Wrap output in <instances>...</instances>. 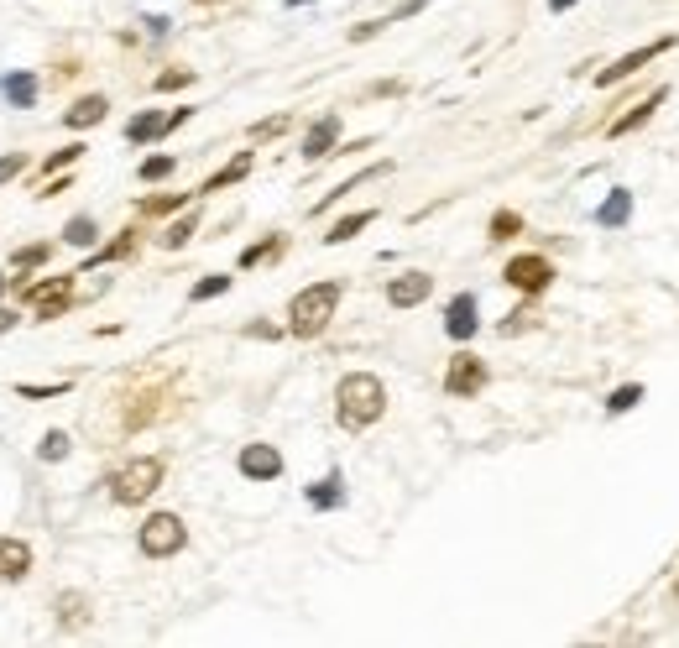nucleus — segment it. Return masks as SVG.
<instances>
[{"label":"nucleus","instance_id":"c9c22d12","mask_svg":"<svg viewBox=\"0 0 679 648\" xmlns=\"http://www.w3.org/2000/svg\"><path fill=\"white\" fill-rule=\"evenodd\" d=\"M178 168V157H147L142 162V183H162V178H173Z\"/></svg>","mask_w":679,"mask_h":648},{"label":"nucleus","instance_id":"a211bd4d","mask_svg":"<svg viewBox=\"0 0 679 648\" xmlns=\"http://www.w3.org/2000/svg\"><path fill=\"white\" fill-rule=\"evenodd\" d=\"M0 95H6L16 110H32V105H37V79L27 74V68H16V74L0 79Z\"/></svg>","mask_w":679,"mask_h":648},{"label":"nucleus","instance_id":"b1692460","mask_svg":"<svg viewBox=\"0 0 679 648\" xmlns=\"http://www.w3.org/2000/svg\"><path fill=\"white\" fill-rule=\"evenodd\" d=\"M371 220H377V210H356V215L335 220V225H330V236H324V241H330V246H345L350 236H361V230H366Z\"/></svg>","mask_w":679,"mask_h":648},{"label":"nucleus","instance_id":"6e6552de","mask_svg":"<svg viewBox=\"0 0 679 648\" xmlns=\"http://www.w3.org/2000/svg\"><path fill=\"white\" fill-rule=\"evenodd\" d=\"M486 361L476 356V351H455L450 356V366H444V392L450 398H476V392L486 387Z\"/></svg>","mask_w":679,"mask_h":648},{"label":"nucleus","instance_id":"393cba45","mask_svg":"<svg viewBox=\"0 0 679 648\" xmlns=\"http://www.w3.org/2000/svg\"><path fill=\"white\" fill-rule=\"evenodd\" d=\"M627 220H632V194H627V189H617V194L596 210V225L612 230V225H627Z\"/></svg>","mask_w":679,"mask_h":648},{"label":"nucleus","instance_id":"dca6fc26","mask_svg":"<svg viewBox=\"0 0 679 648\" xmlns=\"http://www.w3.org/2000/svg\"><path fill=\"white\" fill-rule=\"evenodd\" d=\"M136 241H142V230L136 225H126V230H115V241H105V246H95L84 257V267H105V262H126L131 251H136Z\"/></svg>","mask_w":679,"mask_h":648},{"label":"nucleus","instance_id":"f704fd0d","mask_svg":"<svg viewBox=\"0 0 679 648\" xmlns=\"http://www.w3.org/2000/svg\"><path fill=\"white\" fill-rule=\"evenodd\" d=\"M84 152H89L84 142H68V147H58V152H53L48 162H42V173H58V168H74V162H79Z\"/></svg>","mask_w":679,"mask_h":648},{"label":"nucleus","instance_id":"2f4dec72","mask_svg":"<svg viewBox=\"0 0 679 648\" xmlns=\"http://www.w3.org/2000/svg\"><path fill=\"white\" fill-rule=\"evenodd\" d=\"M183 199H189V194H152V199L136 204V210H142V220H152V215H173V210H183Z\"/></svg>","mask_w":679,"mask_h":648},{"label":"nucleus","instance_id":"49530a36","mask_svg":"<svg viewBox=\"0 0 679 648\" xmlns=\"http://www.w3.org/2000/svg\"><path fill=\"white\" fill-rule=\"evenodd\" d=\"M0 293H6V277H0Z\"/></svg>","mask_w":679,"mask_h":648},{"label":"nucleus","instance_id":"2eb2a0df","mask_svg":"<svg viewBox=\"0 0 679 648\" xmlns=\"http://www.w3.org/2000/svg\"><path fill=\"white\" fill-rule=\"evenodd\" d=\"M105 115H110V100H105V95H79L74 105L63 110V126H68V131H89V126H100Z\"/></svg>","mask_w":679,"mask_h":648},{"label":"nucleus","instance_id":"4be33fe9","mask_svg":"<svg viewBox=\"0 0 679 648\" xmlns=\"http://www.w3.org/2000/svg\"><path fill=\"white\" fill-rule=\"evenodd\" d=\"M288 251V241L283 236H267V241H256V246H246L241 251V272H251V267H262V262H277Z\"/></svg>","mask_w":679,"mask_h":648},{"label":"nucleus","instance_id":"f8f14e48","mask_svg":"<svg viewBox=\"0 0 679 648\" xmlns=\"http://www.w3.org/2000/svg\"><path fill=\"white\" fill-rule=\"evenodd\" d=\"M429 293H434L429 272H403V277H392V283H387V304L392 309H418Z\"/></svg>","mask_w":679,"mask_h":648},{"label":"nucleus","instance_id":"a19ab883","mask_svg":"<svg viewBox=\"0 0 679 648\" xmlns=\"http://www.w3.org/2000/svg\"><path fill=\"white\" fill-rule=\"evenodd\" d=\"M246 335H256V340H277V335H283V330H277V324H251Z\"/></svg>","mask_w":679,"mask_h":648},{"label":"nucleus","instance_id":"9d476101","mask_svg":"<svg viewBox=\"0 0 679 648\" xmlns=\"http://www.w3.org/2000/svg\"><path fill=\"white\" fill-rule=\"evenodd\" d=\"M236 466H241L246 481H277L283 476V450L277 445H241Z\"/></svg>","mask_w":679,"mask_h":648},{"label":"nucleus","instance_id":"f257e3e1","mask_svg":"<svg viewBox=\"0 0 679 648\" xmlns=\"http://www.w3.org/2000/svg\"><path fill=\"white\" fill-rule=\"evenodd\" d=\"M382 413H387L382 377H371V372L340 377V387H335V419H340V429H371Z\"/></svg>","mask_w":679,"mask_h":648},{"label":"nucleus","instance_id":"0eeeda50","mask_svg":"<svg viewBox=\"0 0 679 648\" xmlns=\"http://www.w3.org/2000/svg\"><path fill=\"white\" fill-rule=\"evenodd\" d=\"M669 48H679V37H659V42H643V48H632V53H622L617 63H606L601 74H596V89H612V84H622V79H632L638 68H648V63H659Z\"/></svg>","mask_w":679,"mask_h":648},{"label":"nucleus","instance_id":"1a4fd4ad","mask_svg":"<svg viewBox=\"0 0 679 648\" xmlns=\"http://www.w3.org/2000/svg\"><path fill=\"white\" fill-rule=\"evenodd\" d=\"M481 330V298L476 293H455L450 309H444V335L450 340H476Z\"/></svg>","mask_w":679,"mask_h":648},{"label":"nucleus","instance_id":"c756f323","mask_svg":"<svg viewBox=\"0 0 679 648\" xmlns=\"http://www.w3.org/2000/svg\"><path fill=\"white\" fill-rule=\"evenodd\" d=\"M220 293H230V277L225 272H209V277H199V283L189 288L194 304H209V298H220Z\"/></svg>","mask_w":679,"mask_h":648},{"label":"nucleus","instance_id":"58836bf2","mask_svg":"<svg viewBox=\"0 0 679 648\" xmlns=\"http://www.w3.org/2000/svg\"><path fill=\"white\" fill-rule=\"evenodd\" d=\"M16 392H21V398H58V392H68V382H53V387H37V382H21Z\"/></svg>","mask_w":679,"mask_h":648},{"label":"nucleus","instance_id":"7c9ffc66","mask_svg":"<svg viewBox=\"0 0 679 648\" xmlns=\"http://www.w3.org/2000/svg\"><path fill=\"white\" fill-rule=\"evenodd\" d=\"M48 257H53V246H48V241H37V246H21L16 257H11V267H16V277H21V272H32V267H42V262H48Z\"/></svg>","mask_w":679,"mask_h":648},{"label":"nucleus","instance_id":"ddd939ff","mask_svg":"<svg viewBox=\"0 0 679 648\" xmlns=\"http://www.w3.org/2000/svg\"><path fill=\"white\" fill-rule=\"evenodd\" d=\"M27 575H32V544L0 534V581H27Z\"/></svg>","mask_w":679,"mask_h":648},{"label":"nucleus","instance_id":"20e7f679","mask_svg":"<svg viewBox=\"0 0 679 648\" xmlns=\"http://www.w3.org/2000/svg\"><path fill=\"white\" fill-rule=\"evenodd\" d=\"M136 544H142L147 560H173V554H183V544H189V528H183L178 513H152V518H142Z\"/></svg>","mask_w":679,"mask_h":648},{"label":"nucleus","instance_id":"c03bdc74","mask_svg":"<svg viewBox=\"0 0 679 648\" xmlns=\"http://www.w3.org/2000/svg\"><path fill=\"white\" fill-rule=\"evenodd\" d=\"M674 596H679V570H674Z\"/></svg>","mask_w":679,"mask_h":648},{"label":"nucleus","instance_id":"72a5a7b5","mask_svg":"<svg viewBox=\"0 0 679 648\" xmlns=\"http://www.w3.org/2000/svg\"><path fill=\"white\" fill-rule=\"evenodd\" d=\"M194 84V68H162L157 74V95H173V89H189Z\"/></svg>","mask_w":679,"mask_h":648},{"label":"nucleus","instance_id":"4468645a","mask_svg":"<svg viewBox=\"0 0 679 648\" xmlns=\"http://www.w3.org/2000/svg\"><path fill=\"white\" fill-rule=\"evenodd\" d=\"M664 100H669V89L659 84V89H653V95H643V100H638V105H632L627 115H617V121H612V126H606V136H612V142H617V136H632V131H638V126H648V115H653V110H659Z\"/></svg>","mask_w":679,"mask_h":648},{"label":"nucleus","instance_id":"c85d7f7f","mask_svg":"<svg viewBox=\"0 0 679 648\" xmlns=\"http://www.w3.org/2000/svg\"><path fill=\"white\" fill-rule=\"evenodd\" d=\"M68 450H74V439H68L63 429H48V434L37 439V460H63Z\"/></svg>","mask_w":679,"mask_h":648},{"label":"nucleus","instance_id":"7ed1b4c3","mask_svg":"<svg viewBox=\"0 0 679 648\" xmlns=\"http://www.w3.org/2000/svg\"><path fill=\"white\" fill-rule=\"evenodd\" d=\"M162 476H168V460H162V455H136V460H126V466L110 476V497L121 507H142L147 497H157Z\"/></svg>","mask_w":679,"mask_h":648},{"label":"nucleus","instance_id":"37998d69","mask_svg":"<svg viewBox=\"0 0 679 648\" xmlns=\"http://www.w3.org/2000/svg\"><path fill=\"white\" fill-rule=\"evenodd\" d=\"M11 324H16V314H11V309H0V335H6Z\"/></svg>","mask_w":679,"mask_h":648},{"label":"nucleus","instance_id":"bb28decb","mask_svg":"<svg viewBox=\"0 0 679 648\" xmlns=\"http://www.w3.org/2000/svg\"><path fill=\"white\" fill-rule=\"evenodd\" d=\"M533 324H538V309H533V298H528V304H518V309H512L502 324H497V335H523V330H533Z\"/></svg>","mask_w":679,"mask_h":648},{"label":"nucleus","instance_id":"ea45409f","mask_svg":"<svg viewBox=\"0 0 679 648\" xmlns=\"http://www.w3.org/2000/svg\"><path fill=\"white\" fill-rule=\"evenodd\" d=\"M189 115H194L189 105H183V110H173V115H168V126H162V136H168V131H178V126H189Z\"/></svg>","mask_w":679,"mask_h":648},{"label":"nucleus","instance_id":"a878e982","mask_svg":"<svg viewBox=\"0 0 679 648\" xmlns=\"http://www.w3.org/2000/svg\"><path fill=\"white\" fill-rule=\"evenodd\" d=\"M194 230H199V210H189V215H183V220H173L168 230H162V246H168V251H178V246H189L194 241Z\"/></svg>","mask_w":679,"mask_h":648},{"label":"nucleus","instance_id":"f3484780","mask_svg":"<svg viewBox=\"0 0 679 648\" xmlns=\"http://www.w3.org/2000/svg\"><path fill=\"white\" fill-rule=\"evenodd\" d=\"M251 162H256L251 152H236V157H230V162H225V168H215V173H209V178L199 183V189H194V194H220V189H230V183H241V178L251 173Z\"/></svg>","mask_w":679,"mask_h":648},{"label":"nucleus","instance_id":"5701e85b","mask_svg":"<svg viewBox=\"0 0 679 648\" xmlns=\"http://www.w3.org/2000/svg\"><path fill=\"white\" fill-rule=\"evenodd\" d=\"M340 471H330V476H324V481H314L309 486V507H324V513H330V507H340L345 502V492H340Z\"/></svg>","mask_w":679,"mask_h":648},{"label":"nucleus","instance_id":"473e14b6","mask_svg":"<svg viewBox=\"0 0 679 648\" xmlns=\"http://www.w3.org/2000/svg\"><path fill=\"white\" fill-rule=\"evenodd\" d=\"M643 403V382H627V387H617L612 398H606V413H632Z\"/></svg>","mask_w":679,"mask_h":648},{"label":"nucleus","instance_id":"cd10ccee","mask_svg":"<svg viewBox=\"0 0 679 648\" xmlns=\"http://www.w3.org/2000/svg\"><path fill=\"white\" fill-rule=\"evenodd\" d=\"M486 236H491V241L523 236V215H518V210H497V215H491V225H486Z\"/></svg>","mask_w":679,"mask_h":648},{"label":"nucleus","instance_id":"f03ea898","mask_svg":"<svg viewBox=\"0 0 679 648\" xmlns=\"http://www.w3.org/2000/svg\"><path fill=\"white\" fill-rule=\"evenodd\" d=\"M340 283H309V288H298L293 293V304H288V335L298 340H319L324 330H330V319L340 309Z\"/></svg>","mask_w":679,"mask_h":648},{"label":"nucleus","instance_id":"9b49d317","mask_svg":"<svg viewBox=\"0 0 679 648\" xmlns=\"http://www.w3.org/2000/svg\"><path fill=\"white\" fill-rule=\"evenodd\" d=\"M340 152V115H319V121L303 131V162H324Z\"/></svg>","mask_w":679,"mask_h":648},{"label":"nucleus","instance_id":"412c9836","mask_svg":"<svg viewBox=\"0 0 679 648\" xmlns=\"http://www.w3.org/2000/svg\"><path fill=\"white\" fill-rule=\"evenodd\" d=\"M63 241L79 246V251H95V246H100V225L89 220V215H74V220L63 225Z\"/></svg>","mask_w":679,"mask_h":648},{"label":"nucleus","instance_id":"39448f33","mask_svg":"<svg viewBox=\"0 0 679 648\" xmlns=\"http://www.w3.org/2000/svg\"><path fill=\"white\" fill-rule=\"evenodd\" d=\"M16 298H21V304H27V309H32L42 324H48V319H58V314L74 309V277H48V283L21 288Z\"/></svg>","mask_w":679,"mask_h":648},{"label":"nucleus","instance_id":"aec40b11","mask_svg":"<svg viewBox=\"0 0 679 648\" xmlns=\"http://www.w3.org/2000/svg\"><path fill=\"white\" fill-rule=\"evenodd\" d=\"M162 126H168V115L142 110V115H131V121H126V142L131 147H147V142H157V136H162Z\"/></svg>","mask_w":679,"mask_h":648},{"label":"nucleus","instance_id":"de8ad7c7","mask_svg":"<svg viewBox=\"0 0 679 648\" xmlns=\"http://www.w3.org/2000/svg\"><path fill=\"white\" fill-rule=\"evenodd\" d=\"M194 6H209V0H194Z\"/></svg>","mask_w":679,"mask_h":648},{"label":"nucleus","instance_id":"e433bc0d","mask_svg":"<svg viewBox=\"0 0 679 648\" xmlns=\"http://www.w3.org/2000/svg\"><path fill=\"white\" fill-rule=\"evenodd\" d=\"M21 173H27V157H21V152H6V157H0V189H6L11 178H21Z\"/></svg>","mask_w":679,"mask_h":648},{"label":"nucleus","instance_id":"79ce46f5","mask_svg":"<svg viewBox=\"0 0 679 648\" xmlns=\"http://www.w3.org/2000/svg\"><path fill=\"white\" fill-rule=\"evenodd\" d=\"M544 6H549V11L559 16V11H570V6H580V0H544Z\"/></svg>","mask_w":679,"mask_h":648},{"label":"nucleus","instance_id":"6ab92c4d","mask_svg":"<svg viewBox=\"0 0 679 648\" xmlns=\"http://www.w3.org/2000/svg\"><path fill=\"white\" fill-rule=\"evenodd\" d=\"M53 612H58V628H89V596L84 591H63L53 601Z\"/></svg>","mask_w":679,"mask_h":648},{"label":"nucleus","instance_id":"a18cd8bd","mask_svg":"<svg viewBox=\"0 0 679 648\" xmlns=\"http://www.w3.org/2000/svg\"><path fill=\"white\" fill-rule=\"evenodd\" d=\"M288 6H309V0H288Z\"/></svg>","mask_w":679,"mask_h":648},{"label":"nucleus","instance_id":"423d86ee","mask_svg":"<svg viewBox=\"0 0 679 648\" xmlns=\"http://www.w3.org/2000/svg\"><path fill=\"white\" fill-rule=\"evenodd\" d=\"M502 283L518 288L523 298H538V293H549V283H554V262L538 257V251H523V257H512L502 267Z\"/></svg>","mask_w":679,"mask_h":648},{"label":"nucleus","instance_id":"4c0bfd02","mask_svg":"<svg viewBox=\"0 0 679 648\" xmlns=\"http://www.w3.org/2000/svg\"><path fill=\"white\" fill-rule=\"evenodd\" d=\"M288 126H293L288 115H272V121H256V126H251V136H256V142H262V136H283Z\"/></svg>","mask_w":679,"mask_h":648}]
</instances>
